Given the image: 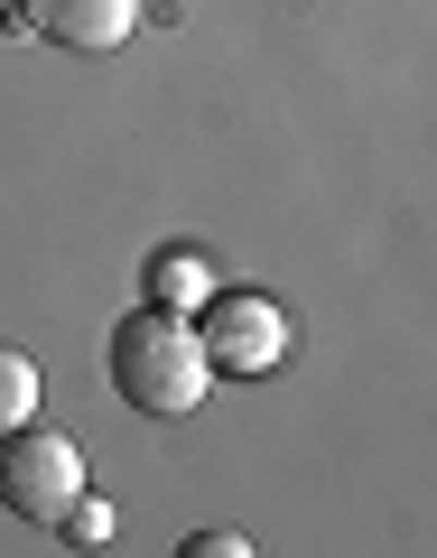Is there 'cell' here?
Segmentation results:
<instances>
[{
  "label": "cell",
  "instance_id": "obj_1",
  "mask_svg": "<svg viewBox=\"0 0 437 558\" xmlns=\"http://www.w3.org/2000/svg\"><path fill=\"white\" fill-rule=\"evenodd\" d=\"M112 391L131 400V410L149 418H186L205 410V391H215V354H205L196 317H178V307H139V317L112 326Z\"/></svg>",
  "mask_w": 437,
  "mask_h": 558
},
{
  "label": "cell",
  "instance_id": "obj_2",
  "mask_svg": "<svg viewBox=\"0 0 437 558\" xmlns=\"http://www.w3.org/2000/svg\"><path fill=\"white\" fill-rule=\"evenodd\" d=\"M84 494V457L65 428H10L0 438V512L10 521H38V531H65V512H75Z\"/></svg>",
  "mask_w": 437,
  "mask_h": 558
},
{
  "label": "cell",
  "instance_id": "obj_3",
  "mask_svg": "<svg viewBox=\"0 0 437 558\" xmlns=\"http://www.w3.org/2000/svg\"><path fill=\"white\" fill-rule=\"evenodd\" d=\"M196 336H205V354H215V381H260V373L289 363L299 326H289L279 299H260V289H215V299L196 307Z\"/></svg>",
  "mask_w": 437,
  "mask_h": 558
},
{
  "label": "cell",
  "instance_id": "obj_4",
  "mask_svg": "<svg viewBox=\"0 0 437 558\" xmlns=\"http://www.w3.org/2000/svg\"><path fill=\"white\" fill-rule=\"evenodd\" d=\"M20 28L47 47H75V57H102L139 28V0H20Z\"/></svg>",
  "mask_w": 437,
  "mask_h": 558
},
{
  "label": "cell",
  "instance_id": "obj_5",
  "mask_svg": "<svg viewBox=\"0 0 437 558\" xmlns=\"http://www.w3.org/2000/svg\"><path fill=\"white\" fill-rule=\"evenodd\" d=\"M149 299L178 307V317H196V307L215 299V270H205L196 252H159V260H149Z\"/></svg>",
  "mask_w": 437,
  "mask_h": 558
},
{
  "label": "cell",
  "instance_id": "obj_6",
  "mask_svg": "<svg viewBox=\"0 0 437 558\" xmlns=\"http://www.w3.org/2000/svg\"><path fill=\"white\" fill-rule=\"evenodd\" d=\"M28 418H38V363H28L20 344H0V438L28 428Z\"/></svg>",
  "mask_w": 437,
  "mask_h": 558
},
{
  "label": "cell",
  "instance_id": "obj_7",
  "mask_svg": "<svg viewBox=\"0 0 437 558\" xmlns=\"http://www.w3.org/2000/svg\"><path fill=\"white\" fill-rule=\"evenodd\" d=\"M65 539H75V549H102V539H112V502L75 494V512H65Z\"/></svg>",
  "mask_w": 437,
  "mask_h": 558
},
{
  "label": "cell",
  "instance_id": "obj_8",
  "mask_svg": "<svg viewBox=\"0 0 437 558\" xmlns=\"http://www.w3.org/2000/svg\"><path fill=\"white\" fill-rule=\"evenodd\" d=\"M186 558H252V539H242V531H196Z\"/></svg>",
  "mask_w": 437,
  "mask_h": 558
},
{
  "label": "cell",
  "instance_id": "obj_9",
  "mask_svg": "<svg viewBox=\"0 0 437 558\" xmlns=\"http://www.w3.org/2000/svg\"><path fill=\"white\" fill-rule=\"evenodd\" d=\"M0 10H10V0H0Z\"/></svg>",
  "mask_w": 437,
  "mask_h": 558
}]
</instances>
